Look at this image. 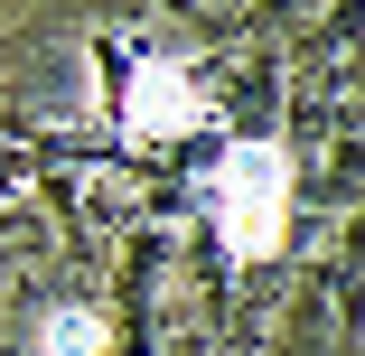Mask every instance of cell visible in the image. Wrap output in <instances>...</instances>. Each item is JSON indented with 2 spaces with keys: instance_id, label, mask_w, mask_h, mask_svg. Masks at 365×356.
<instances>
[{
  "instance_id": "obj_2",
  "label": "cell",
  "mask_w": 365,
  "mask_h": 356,
  "mask_svg": "<svg viewBox=\"0 0 365 356\" xmlns=\"http://www.w3.org/2000/svg\"><path fill=\"white\" fill-rule=\"evenodd\" d=\"M122 122L140 141H169V131H197L206 122V94H197L187 66H140V76L122 85Z\"/></svg>"
},
{
  "instance_id": "obj_3",
  "label": "cell",
  "mask_w": 365,
  "mask_h": 356,
  "mask_svg": "<svg viewBox=\"0 0 365 356\" xmlns=\"http://www.w3.org/2000/svg\"><path fill=\"white\" fill-rule=\"evenodd\" d=\"M94 347H103V319L94 310H56L47 319V356H94Z\"/></svg>"
},
{
  "instance_id": "obj_1",
  "label": "cell",
  "mask_w": 365,
  "mask_h": 356,
  "mask_svg": "<svg viewBox=\"0 0 365 356\" xmlns=\"http://www.w3.org/2000/svg\"><path fill=\"white\" fill-rule=\"evenodd\" d=\"M206 206H215V225H225L235 253H272L290 235V160L272 141H235L215 160V178H206Z\"/></svg>"
}]
</instances>
